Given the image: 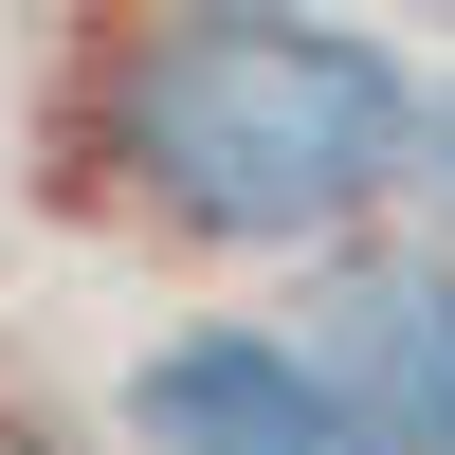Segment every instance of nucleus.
I'll return each mask as SVG.
<instances>
[{
  "label": "nucleus",
  "instance_id": "f257e3e1",
  "mask_svg": "<svg viewBox=\"0 0 455 455\" xmlns=\"http://www.w3.org/2000/svg\"><path fill=\"white\" fill-rule=\"evenodd\" d=\"M419 146V73L310 0H182L128 55V182L219 255L347 237Z\"/></svg>",
  "mask_w": 455,
  "mask_h": 455
},
{
  "label": "nucleus",
  "instance_id": "f03ea898",
  "mask_svg": "<svg viewBox=\"0 0 455 455\" xmlns=\"http://www.w3.org/2000/svg\"><path fill=\"white\" fill-rule=\"evenodd\" d=\"M274 347L347 401L364 455H455V255H347Z\"/></svg>",
  "mask_w": 455,
  "mask_h": 455
},
{
  "label": "nucleus",
  "instance_id": "7ed1b4c3",
  "mask_svg": "<svg viewBox=\"0 0 455 455\" xmlns=\"http://www.w3.org/2000/svg\"><path fill=\"white\" fill-rule=\"evenodd\" d=\"M128 437L146 455H364L347 401L274 347V328H164L128 364Z\"/></svg>",
  "mask_w": 455,
  "mask_h": 455
},
{
  "label": "nucleus",
  "instance_id": "20e7f679",
  "mask_svg": "<svg viewBox=\"0 0 455 455\" xmlns=\"http://www.w3.org/2000/svg\"><path fill=\"white\" fill-rule=\"evenodd\" d=\"M401 164H419V182H437V219H455V92L419 109V146H401Z\"/></svg>",
  "mask_w": 455,
  "mask_h": 455
},
{
  "label": "nucleus",
  "instance_id": "39448f33",
  "mask_svg": "<svg viewBox=\"0 0 455 455\" xmlns=\"http://www.w3.org/2000/svg\"><path fill=\"white\" fill-rule=\"evenodd\" d=\"M0 455H55V437H36V419H0Z\"/></svg>",
  "mask_w": 455,
  "mask_h": 455
}]
</instances>
